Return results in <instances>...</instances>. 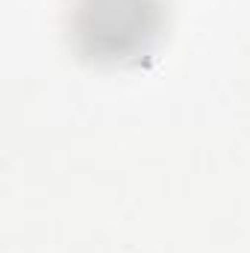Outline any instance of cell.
Masks as SVG:
<instances>
[{
    "label": "cell",
    "mask_w": 250,
    "mask_h": 253,
    "mask_svg": "<svg viewBox=\"0 0 250 253\" xmlns=\"http://www.w3.org/2000/svg\"><path fill=\"white\" fill-rule=\"evenodd\" d=\"M68 30L77 53L97 65H132L153 53L165 0H74Z\"/></svg>",
    "instance_id": "obj_1"
}]
</instances>
